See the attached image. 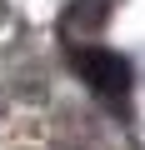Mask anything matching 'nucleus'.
<instances>
[{"mask_svg":"<svg viewBox=\"0 0 145 150\" xmlns=\"http://www.w3.org/2000/svg\"><path fill=\"white\" fill-rule=\"evenodd\" d=\"M80 75H85L90 85H100L105 95H120L130 85V65L120 55H105V50H85L80 55Z\"/></svg>","mask_w":145,"mask_h":150,"instance_id":"f257e3e1","label":"nucleus"}]
</instances>
